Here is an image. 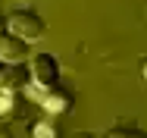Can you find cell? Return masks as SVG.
<instances>
[{
	"mask_svg": "<svg viewBox=\"0 0 147 138\" xmlns=\"http://www.w3.org/2000/svg\"><path fill=\"white\" fill-rule=\"evenodd\" d=\"M28 75L34 88H53V85H59V60L47 50L34 54L28 60Z\"/></svg>",
	"mask_w": 147,
	"mask_h": 138,
	"instance_id": "2",
	"label": "cell"
},
{
	"mask_svg": "<svg viewBox=\"0 0 147 138\" xmlns=\"http://www.w3.org/2000/svg\"><path fill=\"white\" fill-rule=\"evenodd\" d=\"M25 60H28V41H22L13 31H3L0 35V63L9 66V63H25Z\"/></svg>",
	"mask_w": 147,
	"mask_h": 138,
	"instance_id": "3",
	"label": "cell"
},
{
	"mask_svg": "<svg viewBox=\"0 0 147 138\" xmlns=\"http://www.w3.org/2000/svg\"><path fill=\"white\" fill-rule=\"evenodd\" d=\"M31 85V75H28V66L25 63H9V66H0V88L3 91H25Z\"/></svg>",
	"mask_w": 147,
	"mask_h": 138,
	"instance_id": "5",
	"label": "cell"
},
{
	"mask_svg": "<svg viewBox=\"0 0 147 138\" xmlns=\"http://www.w3.org/2000/svg\"><path fill=\"white\" fill-rule=\"evenodd\" d=\"M31 135H34V138H57V135H59L57 116H44V119H38L34 129H31Z\"/></svg>",
	"mask_w": 147,
	"mask_h": 138,
	"instance_id": "6",
	"label": "cell"
},
{
	"mask_svg": "<svg viewBox=\"0 0 147 138\" xmlns=\"http://www.w3.org/2000/svg\"><path fill=\"white\" fill-rule=\"evenodd\" d=\"M3 22H6V19H3V16H0V35H3Z\"/></svg>",
	"mask_w": 147,
	"mask_h": 138,
	"instance_id": "11",
	"label": "cell"
},
{
	"mask_svg": "<svg viewBox=\"0 0 147 138\" xmlns=\"http://www.w3.org/2000/svg\"><path fill=\"white\" fill-rule=\"evenodd\" d=\"M0 66H3V63H0Z\"/></svg>",
	"mask_w": 147,
	"mask_h": 138,
	"instance_id": "12",
	"label": "cell"
},
{
	"mask_svg": "<svg viewBox=\"0 0 147 138\" xmlns=\"http://www.w3.org/2000/svg\"><path fill=\"white\" fill-rule=\"evenodd\" d=\"M107 138H147L144 132H138V129H113Z\"/></svg>",
	"mask_w": 147,
	"mask_h": 138,
	"instance_id": "8",
	"label": "cell"
},
{
	"mask_svg": "<svg viewBox=\"0 0 147 138\" xmlns=\"http://www.w3.org/2000/svg\"><path fill=\"white\" fill-rule=\"evenodd\" d=\"M41 107L47 110V116H63V113L72 110V91L53 85V88H44V97H41Z\"/></svg>",
	"mask_w": 147,
	"mask_h": 138,
	"instance_id": "4",
	"label": "cell"
},
{
	"mask_svg": "<svg viewBox=\"0 0 147 138\" xmlns=\"http://www.w3.org/2000/svg\"><path fill=\"white\" fill-rule=\"evenodd\" d=\"M141 72H144V79H147V60H144V66H141Z\"/></svg>",
	"mask_w": 147,
	"mask_h": 138,
	"instance_id": "10",
	"label": "cell"
},
{
	"mask_svg": "<svg viewBox=\"0 0 147 138\" xmlns=\"http://www.w3.org/2000/svg\"><path fill=\"white\" fill-rule=\"evenodd\" d=\"M16 110V91H3L0 88V116H9Z\"/></svg>",
	"mask_w": 147,
	"mask_h": 138,
	"instance_id": "7",
	"label": "cell"
},
{
	"mask_svg": "<svg viewBox=\"0 0 147 138\" xmlns=\"http://www.w3.org/2000/svg\"><path fill=\"white\" fill-rule=\"evenodd\" d=\"M6 25L13 35H19L22 41H38V38H44V31H47V22L34 13V10H16V13H9L6 16Z\"/></svg>",
	"mask_w": 147,
	"mask_h": 138,
	"instance_id": "1",
	"label": "cell"
},
{
	"mask_svg": "<svg viewBox=\"0 0 147 138\" xmlns=\"http://www.w3.org/2000/svg\"><path fill=\"white\" fill-rule=\"evenodd\" d=\"M0 138H9V132H6V129H0Z\"/></svg>",
	"mask_w": 147,
	"mask_h": 138,
	"instance_id": "9",
	"label": "cell"
}]
</instances>
